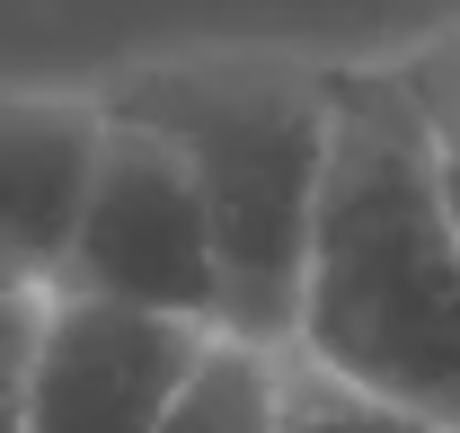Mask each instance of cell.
Returning <instances> with one entry per match:
<instances>
[{"mask_svg": "<svg viewBox=\"0 0 460 433\" xmlns=\"http://www.w3.org/2000/svg\"><path fill=\"white\" fill-rule=\"evenodd\" d=\"M292 354L363 398L460 425V230L434 133L390 62L328 71V177Z\"/></svg>", "mask_w": 460, "mask_h": 433, "instance_id": "6da1fadb", "label": "cell"}, {"mask_svg": "<svg viewBox=\"0 0 460 433\" xmlns=\"http://www.w3.org/2000/svg\"><path fill=\"white\" fill-rule=\"evenodd\" d=\"M98 107L160 133L204 204L222 327L239 345L292 354L310 221L328 177V71L275 54H195V62H133L98 89Z\"/></svg>", "mask_w": 460, "mask_h": 433, "instance_id": "7a4b0ae2", "label": "cell"}, {"mask_svg": "<svg viewBox=\"0 0 460 433\" xmlns=\"http://www.w3.org/2000/svg\"><path fill=\"white\" fill-rule=\"evenodd\" d=\"M54 292L222 327L213 230H204V204H195V186H186V168L160 133L107 115V142H98V168H89V195H80Z\"/></svg>", "mask_w": 460, "mask_h": 433, "instance_id": "3957f363", "label": "cell"}, {"mask_svg": "<svg viewBox=\"0 0 460 433\" xmlns=\"http://www.w3.org/2000/svg\"><path fill=\"white\" fill-rule=\"evenodd\" d=\"M213 327L124 310L89 292H45L36 354L18 380V433H151L177 398L186 363L204 354Z\"/></svg>", "mask_w": 460, "mask_h": 433, "instance_id": "277c9868", "label": "cell"}, {"mask_svg": "<svg viewBox=\"0 0 460 433\" xmlns=\"http://www.w3.org/2000/svg\"><path fill=\"white\" fill-rule=\"evenodd\" d=\"M107 142V107L89 98H54V89H0V239L27 266L36 292H54L71 221L89 195V168Z\"/></svg>", "mask_w": 460, "mask_h": 433, "instance_id": "5b68a950", "label": "cell"}, {"mask_svg": "<svg viewBox=\"0 0 460 433\" xmlns=\"http://www.w3.org/2000/svg\"><path fill=\"white\" fill-rule=\"evenodd\" d=\"M275 425H284V354L239 345V336H204V354L186 363L151 433H275Z\"/></svg>", "mask_w": 460, "mask_h": 433, "instance_id": "8992f818", "label": "cell"}, {"mask_svg": "<svg viewBox=\"0 0 460 433\" xmlns=\"http://www.w3.org/2000/svg\"><path fill=\"white\" fill-rule=\"evenodd\" d=\"M275 433H460V425L407 416L390 398H363V389H345V380L310 372L301 354H284V425Z\"/></svg>", "mask_w": 460, "mask_h": 433, "instance_id": "52a82bcc", "label": "cell"}, {"mask_svg": "<svg viewBox=\"0 0 460 433\" xmlns=\"http://www.w3.org/2000/svg\"><path fill=\"white\" fill-rule=\"evenodd\" d=\"M407 80V98L425 115V133H434V151H452L460 160V27L452 36H434V45H416L407 62H390Z\"/></svg>", "mask_w": 460, "mask_h": 433, "instance_id": "ba28073f", "label": "cell"}, {"mask_svg": "<svg viewBox=\"0 0 460 433\" xmlns=\"http://www.w3.org/2000/svg\"><path fill=\"white\" fill-rule=\"evenodd\" d=\"M36 319H45V292H0V407H18V380L36 354Z\"/></svg>", "mask_w": 460, "mask_h": 433, "instance_id": "9c48e42d", "label": "cell"}, {"mask_svg": "<svg viewBox=\"0 0 460 433\" xmlns=\"http://www.w3.org/2000/svg\"><path fill=\"white\" fill-rule=\"evenodd\" d=\"M434 160H443V213H452V230H460V160L452 151H434Z\"/></svg>", "mask_w": 460, "mask_h": 433, "instance_id": "30bf717a", "label": "cell"}, {"mask_svg": "<svg viewBox=\"0 0 460 433\" xmlns=\"http://www.w3.org/2000/svg\"><path fill=\"white\" fill-rule=\"evenodd\" d=\"M0 292H36V283H27V266L9 257V239H0Z\"/></svg>", "mask_w": 460, "mask_h": 433, "instance_id": "8fae6325", "label": "cell"}, {"mask_svg": "<svg viewBox=\"0 0 460 433\" xmlns=\"http://www.w3.org/2000/svg\"><path fill=\"white\" fill-rule=\"evenodd\" d=\"M0 433H18V407H0Z\"/></svg>", "mask_w": 460, "mask_h": 433, "instance_id": "7c38bea8", "label": "cell"}]
</instances>
